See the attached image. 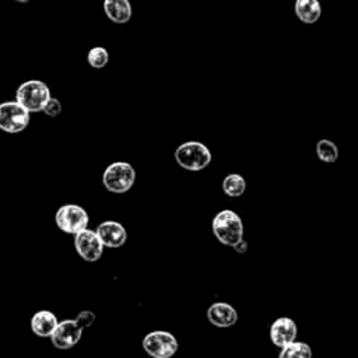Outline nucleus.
<instances>
[{"label": "nucleus", "mask_w": 358, "mask_h": 358, "mask_svg": "<svg viewBox=\"0 0 358 358\" xmlns=\"http://www.w3.org/2000/svg\"><path fill=\"white\" fill-rule=\"evenodd\" d=\"M49 98H50L49 87L39 80H28L22 83L15 92V101L29 113L42 112Z\"/></svg>", "instance_id": "nucleus-4"}, {"label": "nucleus", "mask_w": 358, "mask_h": 358, "mask_svg": "<svg viewBox=\"0 0 358 358\" xmlns=\"http://www.w3.org/2000/svg\"><path fill=\"white\" fill-rule=\"evenodd\" d=\"M14 1H17V3H29L31 0H14Z\"/></svg>", "instance_id": "nucleus-22"}, {"label": "nucleus", "mask_w": 358, "mask_h": 358, "mask_svg": "<svg viewBox=\"0 0 358 358\" xmlns=\"http://www.w3.org/2000/svg\"><path fill=\"white\" fill-rule=\"evenodd\" d=\"M207 319L217 327H229L236 323L238 312L229 303L215 302L207 309Z\"/></svg>", "instance_id": "nucleus-12"}, {"label": "nucleus", "mask_w": 358, "mask_h": 358, "mask_svg": "<svg viewBox=\"0 0 358 358\" xmlns=\"http://www.w3.org/2000/svg\"><path fill=\"white\" fill-rule=\"evenodd\" d=\"M175 161L187 171H201L211 162L210 150L199 141H186L175 150Z\"/></svg>", "instance_id": "nucleus-3"}, {"label": "nucleus", "mask_w": 358, "mask_h": 358, "mask_svg": "<svg viewBox=\"0 0 358 358\" xmlns=\"http://www.w3.org/2000/svg\"><path fill=\"white\" fill-rule=\"evenodd\" d=\"M232 248H234V250H235L236 253L242 255V253H246V250H248V243H246V241L241 239V241H239V242H236Z\"/></svg>", "instance_id": "nucleus-21"}, {"label": "nucleus", "mask_w": 358, "mask_h": 358, "mask_svg": "<svg viewBox=\"0 0 358 358\" xmlns=\"http://www.w3.org/2000/svg\"><path fill=\"white\" fill-rule=\"evenodd\" d=\"M141 345L152 358H171L179 347L175 336L164 330H154L145 334Z\"/></svg>", "instance_id": "nucleus-7"}, {"label": "nucleus", "mask_w": 358, "mask_h": 358, "mask_svg": "<svg viewBox=\"0 0 358 358\" xmlns=\"http://www.w3.org/2000/svg\"><path fill=\"white\" fill-rule=\"evenodd\" d=\"M316 154L322 162L333 164L338 158V148L333 141L323 138L316 144Z\"/></svg>", "instance_id": "nucleus-18"}, {"label": "nucleus", "mask_w": 358, "mask_h": 358, "mask_svg": "<svg viewBox=\"0 0 358 358\" xmlns=\"http://www.w3.org/2000/svg\"><path fill=\"white\" fill-rule=\"evenodd\" d=\"M59 320L50 310H39L31 317V330L39 337H50Z\"/></svg>", "instance_id": "nucleus-13"}, {"label": "nucleus", "mask_w": 358, "mask_h": 358, "mask_svg": "<svg viewBox=\"0 0 358 358\" xmlns=\"http://www.w3.org/2000/svg\"><path fill=\"white\" fill-rule=\"evenodd\" d=\"M109 60V55H108V50L102 46H95L92 49H90L88 55H87V62L91 67L99 70V69H103L106 66Z\"/></svg>", "instance_id": "nucleus-19"}, {"label": "nucleus", "mask_w": 358, "mask_h": 358, "mask_svg": "<svg viewBox=\"0 0 358 358\" xmlns=\"http://www.w3.org/2000/svg\"><path fill=\"white\" fill-rule=\"evenodd\" d=\"M55 222L60 231L76 235L88 228L90 217L78 204H63L55 214Z\"/></svg>", "instance_id": "nucleus-6"}, {"label": "nucleus", "mask_w": 358, "mask_h": 358, "mask_svg": "<svg viewBox=\"0 0 358 358\" xmlns=\"http://www.w3.org/2000/svg\"><path fill=\"white\" fill-rule=\"evenodd\" d=\"M222 190L228 197H241L246 190V180L239 173H229L222 180Z\"/></svg>", "instance_id": "nucleus-16"}, {"label": "nucleus", "mask_w": 358, "mask_h": 358, "mask_svg": "<svg viewBox=\"0 0 358 358\" xmlns=\"http://www.w3.org/2000/svg\"><path fill=\"white\" fill-rule=\"evenodd\" d=\"M106 17L115 24H126L131 17V6L129 0H103Z\"/></svg>", "instance_id": "nucleus-14"}, {"label": "nucleus", "mask_w": 358, "mask_h": 358, "mask_svg": "<svg viewBox=\"0 0 358 358\" xmlns=\"http://www.w3.org/2000/svg\"><path fill=\"white\" fill-rule=\"evenodd\" d=\"M94 322L95 313L91 310H83L77 315L76 319H66L59 322L50 336V341L59 350H69L80 341L83 329L90 327L94 324Z\"/></svg>", "instance_id": "nucleus-1"}, {"label": "nucleus", "mask_w": 358, "mask_h": 358, "mask_svg": "<svg viewBox=\"0 0 358 358\" xmlns=\"http://www.w3.org/2000/svg\"><path fill=\"white\" fill-rule=\"evenodd\" d=\"M278 358H312V350L306 343L292 341L281 348Z\"/></svg>", "instance_id": "nucleus-17"}, {"label": "nucleus", "mask_w": 358, "mask_h": 358, "mask_svg": "<svg viewBox=\"0 0 358 358\" xmlns=\"http://www.w3.org/2000/svg\"><path fill=\"white\" fill-rule=\"evenodd\" d=\"M296 324L291 317H278L270 326V340L275 347H285L296 338Z\"/></svg>", "instance_id": "nucleus-11"}, {"label": "nucleus", "mask_w": 358, "mask_h": 358, "mask_svg": "<svg viewBox=\"0 0 358 358\" xmlns=\"http://www.w3.org/2000/svg\"><path fill=\"white\" fill-rule=\"evenodd\" d=\"M29 124V112L17 101L0 103V129L6 133H20Z\"/></svg>", "instance_id": "nucleus-8"}, {"label": "nucleus", "mask_w": 358, "mask_h": 358, "mask_svg": "<svg viewBox=\"0 0 358 358\" xmlns=\"http://www.w3.org/2000/svg\"><path fill=\"white\" fill-rule=\"evenodd\" d=\"M42 112H43L45 115H48V116H52V117L59 116V115L62 113V103H60V101L56 99V98H53V96H50L49 101L45 103Z\"/></svg>", "instance_id": "nucleus-20"}, {"label": "nucleus", "mask_w": 358, "mask_h": 358, "mask_svg": "<svg viewBox=\"0 0 358 358\" xmlns=\"http://www.w3.org/2000/svg\"><path fill=\"white\" fill-rule=\"evenodd\" d=\"M295 14L303 24H315L322 14L319 0H296Z\"/></svg>", "instance_id": "nucleus-15"}, {"label": "nucleus", "mask_w": 358, "mask_h": 358, "mask_svg": "<svg viewBox=\"0 0 358 358\" xmlns=\"http://www.w3.org/2000/svg\"><path fill=\"white\" fill-rule=\"evenodd\" d=\"M213 234L220 243L225 246H234L243 239V224L241 217L232 210L220 211L211 224Z\"/></svg>", "instance_id": "nucleus-2"}, {"label": "nucleus", "mask_w": 358, "mask_h": 358, "mask_svg": "<svg viewBox=\"0 0 358 358\" xmlns=\"http://www.w3.org/2000/svg\"><path fill=\"white\" fill-rule=\"evenodd\" d=\"M74 248L77 253L90 263L101 259L103 253V245L101 243L98 235L92 229H83L74 235Z\"/></svg>", "instance_id": "nucleus-9"}, {"label": "nucleus", "mask_w": 358, "mask_h": 358, "mask_svg": "<svg viewBox=\"0 0 358 358\" xmlns=\"http://www.w3.org/2000/svg\"><path fill=\"white\" fill-rule=\"evenodd\" d=\"M103 248H120L127 239L126 228L116 221H103L95 229Z\"/></svg>", "instance_id": "nucleus-10"}, {"label": "nucleus", "mask_w": 358, "mask_h": 358, "mask_svg": "<svg viewBox=\"0 0 358 358\" xmlns=\"http://www.w3.org/2000/svg\"><path fill=\"white\" fill-rule=\"evenodd\" d=\"M136 182V171L129 162L117 161L110 164L103 175H102V183L106 190L112 193H126L131 189V186Z\"/></svg>", "instance_id": "nucleus-5"}]
</instances>
